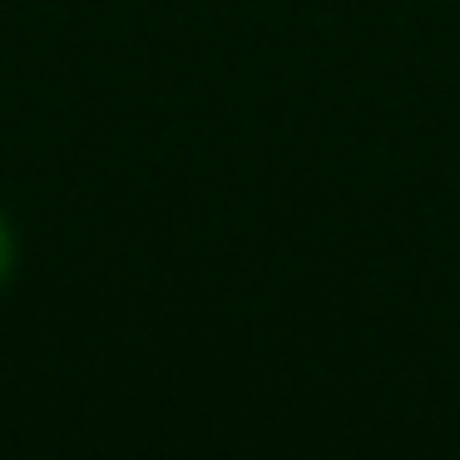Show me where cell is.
<instances>
[{
  "mask_svg": "<svg viewBox=\"0 0 460 460\" xmlns=\"http://www.w3.org/2000/svg\"><path fill=\"white\" fill-rule=\"evenodd\" d=\"M15 258H21V243H15V228L5 218V208H0V292H5V282L15 272Z\"/></svg>",
  "mask_w": 460,
  "mask_h": 460,
  "instance_id": "6da1fadb",
  "label": "cell"
}]
</instances>
